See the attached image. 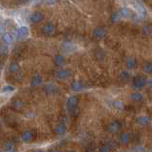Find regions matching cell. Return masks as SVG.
I'll list each match as a JSON object with an SVG mask.
<instances>
[{"mask_svg": "<svg viewBox=\"0 0 152 152\" xmlns=\"http://www.w3.org/2000/svg\"><path fill=\"white\" fill-rule=\"evenodd\" d=\"M28 35H29V29H28L26 26L20 27L19 29L16 30V33H15V37L18 40L26 39V38L28 37Z\"/></svg>", "mask_w": 152, "mask_h": 152, "instance_id": "obj_1", "label": "cell"}, {"mask_svg": "<svg viewBox=\"0 0 152 152\" xmlns=\"http://www.w3.org/2000/svg\"><path fill=\"white\" fill-rule=\"evenodd\" d=\"M41 30H42V32L45 34V35H48V36L53 35V34H54V32H55V27L50 23L45 24Z\"/></svg>", "mask_w": 152, "mask_h": 152, "instance_id": "obj_2", "label": "cell"}, {"mask_svg": "<svg viewBox=\"0 0 152 152\" xmlns=\"http://www.w3.org/2000/svg\"><path fill=\"white\" fill-rule=\"evenodd\" d=\"M77 105H78V98L76 96H71V97L67 100V108L70 111L74 108H77Z\"/></svg>", "mask_w": 152, "mask_h": 152, "instance_id": "obj_3", "label": "cell"}, {"mask_svg": "<svg viewBox=\"0 0 152 152\" xmlns=\"http://www.w3.org/2000/svg\"><path fill=\"white\" fill-rule=\"evenodd\" d=\"M132 84H133V87L135 88H142L146 85V80L142 77V76H136V77L133 78L132 80Z\"/></svg>", "mask_w": 152, "mask_h": 152, "instance_id": "obj_4", "label": "cell"}, {"mask_svg": "<svg viewBox=\"0 0 152 152\" xmlns=\"http://www.w3.org/2000/svg\"><path fill=\"white\" fill-rule=\"evenodd\" d=\"M43 18H44V15H43L42 12H34L30 16V21L32 22V23L36 24V23H39V22L42 21Z\"/></svg>", "mask_w": 152, "mask_h": 152, "instance_id": "obj_5", "label": "cell"}, {"mask_svg": "<svg viewBox=\"0 0 152 152\" xmlns=\"http://www.w3.org/2000/svg\"><path fill=\"white\" fill-rule=\"evenodd\" d=\"M33 132L30 130H26L24 131V132L21 133V136H20V138H21V141L25 142V143H29V142L32 141L33 139Z\"/></svg>", "mask_w": 152, "mask_h": 152, "instance_id": "obj_6", "label": "cell"}, {"mask_svg": "<svg viewBox=\"0 0 152 152\" xmlns=\"http://www.w3.org/2000/svg\"><path fill=\"white\" fill-rule=\"evenodd\" d=\"M106 30L102 29V28H97V29H95L94 30H93L92 32V36L95 38V39L97 40H100V39H103L104 37L106 36Z\"/></svg>", "mask_w": 152, "mask_h": 152, "instance_id": "obj_7", "label": "cell"}, {"mask_svg": "<svg viewBox=\"0 0 152 152\" xmlns=\"http://www.w3.org/2000/svg\"><path fill=\"white\" fill-rule=\"evenodd\" d=\"M122 129V125L119 122H112L108 126V131L109 132H117Z\"/></svg>", "mask_w": 152, "mask_h": 152, "instance_id": "obj_8", "label": "cell"}, {"mask_svg": "<svg viewBox=\"0 0 152 152\" xmlns=\"http://www.w3.org/2000/svg\"><path fill=\"white\" fill-rule=\"evenodd\" d=\"M71 75V72L68 70H59L56 72V77L58 79H68Z\"/></svg>", "mask_w": 152, "mask_h": 152, "instance_id": "obj_9", "label": "cell"}, {"mask_svg": "<svg viewBox=\"0 0 152 152\" xmlns=\"http://www.w3.org/2000/svg\"><path fill=\"white\" fill-rule=\"evenodd\" d=\"M42 81H43L42 77H41L40 75H34L32 78V80H30V86L33 88L38 87V86H40L42 84Z\"/></svg>", "mask_w": 152, "mask_h": 152, "instance_id": "obj_10", "label": "cell"}, {"mask_svg": "<svg viewBox=\"0 0 152 152\" xmlns=\"http://www.w3.org/2000/svg\"><path fill=\"white\" fill-rule=\"evenodd\" d=\"M137 121H138V124L143 126H146L150 124V119H149V117H147V116H141L138 118Z\"/></svg>", "mask_w": 152, "mask_h": 152, "instance_id": "obj_11", "label": "cell"}, {"mask_svg": "<svg viewBox=\"0 0 152 152\" xmlns=\"http://www.w3.org/2000/svg\"><path fill=\"white\" fill-rule=\"evenodd\" d=\"M65 63V58L63 55L61 54H58V55H55L54 56V64L57 66V67H61L63 66Z\"/></svg>", "mask_w": 152, "mask_h": 152, "instance_id": "obj_12", "label": "cell"}, {"mask_svg": "<svg viewBox=\"0 0 152 152\" xmlns=\"http://www.w3.org/2000/svg\"><path fill=\"white\" fill-rule=\"evenodd\" d=\"M2 39H3V41H4L5 43L10 44V43H12V41H13L15 37H13V35H12L11 32H5L2 35Z\"/></svg>", "mask_w": 152, "mask_h": 152, "instance_id": "obj_13", "label": "cell"}, {"mask_svg": "<svg viewBox=\"0 0 152 152\" xmlns=\"http://www.w3.org/2000/svg\"><path fill=\"white\" fill-rule=\"evenodd\" d=\"M130 99L135 102H140L144 99V96L141 92H133V93H131Z\"/></svg>", "mask_w": 152, "mask_h": 152, "instance_id": "obj_14", "label": "cell"}, {"mask_svg": "<svg viewBox=\"0 0 152 152\" xmlns=\"http://www.w3.org/2000/svg\"><path fill=\"white\" fill-rule=\"evenodd\" d=\"M71 89L73 91H80L83 89V85L81 82H78V81H74L73 83L71 84Z\"/></svg>", "mask_w": 152, "mask_h": 152, "instance_id": "obj_15", "label": "cell"}, {"mask_svg": "<svg viewBox=\"0 0 152 152\" xmlns=\"http://www.w3.org/2000/svg\"><path fill=\"white\" fill-rule=\"evenodd\" d=\"M54 131L55 133L57 134H64L66 132V126L64 124H58V125L54 127Z\"/></svg>", "mask_w": 152, "mask_h": 152, "instance_id": "obj_16", "label": "cell"}, {"mask_svg": "<svg viewBox=\"0 0 152 152\" xmlns=\"http://www.w3.org/2000/svg\"><path fill=\"white\" fill-rule=\"evenodd\" d=\"M19 70H20L19 65L15 63V62H12V63H11L9 66V71L10 72H17Z\"/></svg>", "mask_w": 152, "mask_h": 152, "instance_id": "obj_17", "label": "cell"}, {"mask_svg": "<svg viewBox=\"0 0 152 152\" xmlns=\"http://www.w3.org/2000/svg\"><path fill=\"white\" fill-rule=\"evenodd\" d=\"M16 148L15 144L12 143V142H7L5 144V151H15Z\"/></svg>", "mask_w": 152, "mask_h": 152, "instance_id": "obj_18", "label": "cell"}, {"mask_svg": "<svg viewBox=\"0 0 152 152\" xmlns=\"http://www.w3.org/2000/svg\"><path fill=\"white\" fill-rule=\"evenodd\" d=\"M143 70L144 72H146V73H151L152 72V63H146V64H144L143 66Z\"/></svg>", "mask_w": 152, "mask_h": 152, "instance_id": "obj_19", "label": "cell"}, {"mask_svg": "<svg viewBox=\"0 0 152 152\" xmlns=\"http://www.w3.org/2000/svg\"><path fill=\"white\" fill-rule=\"evenodd\" d=\"M55 91V87L53 84H48L44 87V91H46L47 93H53Z\"/></svg>", "mask_w": 152, "mask_h": 152, "instance_id": "obj_20", "label": "cell"}, {"mask_svg": "<svg viewBox=\"0 0 152 152\" xmlns=\"http://www.w3.org/2000/svg\"><path fill=\"white\" fill-rule=\"evenodd\" d=\"M15 91V88L12 87V86H6L2 88V93L3 94H10Z\"/></svg>", "mask_w": 152, "mask_h": 152, "instance_id": "obj_21", "label": "cell"}, {"mask_svg": "<svg viewBox=\"0 0 152 152\" xmlns=\"http://www.w3.org/2000/svg\"><path fill=\"white\" fill-rule=\"evenodd\" d=\"M120 141H121V143L122 144H127L129 142V134L127 133H123L122 135H121L120 137Z\"/></svg>", "mask_w": 152, "mask_h": 152, "instance_id": "obj_22", "label": "cell"}, {"mask_svg": "<svg viewBox=\"0 0 152 152\" xmlns=\"http://www.w3.org/2000/svg\"><path fill=\"white\" fill-rule=\"evenodd\" d=\"M136 61L134 60V59H129L126 61V68H131V70H132V68H134L136 67Z\"/></svg>", "mask_w": 152, "mask_h": 152, "instance_id": "obj_23", "label": "cell"}, {"mask_svg": "<svg viewBox=\"0 0 152 152\" xmlns=\"http://www.w3.org/2000/svg\"><path fill=\"white\" fill-rule=\"evenodd\" d=\"M12 106L15 109H20L22 108V102L21 101H18V100H16V101H13L12 103Z\"/></svg>", "mask_w": 152, "mask_h": 152, "instance_id": "obj_24", "label": "cell"}, {"mask_svg": "<svg viewBox=\"0 0 152 152\" xmlns=\"http://www.w3.org/2000/svg\"><path fill=\"white\" fill-rule=\"evenodd\" d=\"M8 53V47L6 45H0V55L4 56Z\"/></svg>", "mask_w": 152, "mask_h": 152, "instance_id": "obj_25", "label": "cell"}, {"mask_svg": "<svg viewBox=\"0 0 152 152\" xmlns=\"http://www.w3.org/2000/svg\"><path fill=\"white\" fill-rule=\"evenodd\" d=\"M129 74L127 73L126 71H124V72H122V74H121V78L125 79V80H127V79H129Z\"/></svg>", "mask_w": 152, "mask_h": 152, "instance_id": "obj_26", "label": "cell"}, {"mask_svg": "<svg viewBox=\"0 0 152 152\" xmlns=\"http://www.w3.org/2000/svg\"><path fill=\"white\" fill-rule=\"evenodd\" d=\"M114 106H115L116 108H123V104L121 102H115V103H114Z\"/></svg>", "mask_w": 152, "mask_h": 152, "instance_id": "obj_27", "label": "cell"}, {"mask_svg": "<svg viewBox=\"0 0 152 152\" xmlns=\"http://www.w3.org/2000/svg\"><path fill=\"white\" fill-rule=\"evenodd\" d=\"M42 1V0H32V5H36V4H39V3Z\"/></svg>", "mask_w": 152, "mask_h": 152, "instance_id": "obj_28", "label": "cell"}, {"mask_svg": "<svg viewBox=\"0 0 152 152\" xmlns=\"http://www.w3.org/2000/svg\"><path fill=\"white\" fill-rule=\"evenodd\" d=\"M100 150H101V151H108L109 148L106 147V146H103V147H100Z\"/></svg>", "mask_w": 152, "mask_h": 152, "instance_id": "obj_29", "label": "cell"}, {"mask_svg": "<svg viewBox=\"0 0 152 152\" xmlns=\"http://www.w3.org/2000/svg\"><path fill=\"white\" fill-rule=\"evenodd\" d=\"M56 1L57 0H46V2L48 3V4H54Z\"/></svg>", "mask_w": 152, "mask_h": 152, "instance_id": "obj_30", "label": "cell"}, {"mask_svg": "<svg viewBox=\"0 0 152 152\" xmlns=\"http://www.w3.org/2000/svg\"><path fill=\"white\" fill-rule=\"evenodd\" d=\"M146 83H147V85L149 86L150 88H152V79H150V80H148Z\"/></svg>", "mask_w": 152, "mask_h": 152, "instance_id": "obj_31", "label": "cell"}, {"mask_svg": "<svg viewBox=\"0 0 152 152\" xmlns=\"http://www.w3.org/2000/svg\"><path fill=\"white\" fill-rule=\"evenodd\" d=\"M21 2H23V3H27V2H29L30 0H20Z\"/></svg>", "mask_w": 152, "mask_h": 152, "instance_id": "obj_32", "label": "cell"}, {"mask_svg": "<svg viewBox=\"0 0 152 152\" xmlns=\"http://www.w3.org/2000/svg\"><path fill=\"white\" fill-rule=\"evenodd\" d=\"M0 126H1V124H0Z\"/></svg>", "mask_w": 152, "mask_h": 152, "instance_id": "obj_33", "label": "cell"}, {"mask_svg": "<svg viewBox=\"0 0 152 152\" xmlns=\"http://www.w3.org/2000/svg\"><path fill=\"white\" fill-rule=\"evenodd\" d=\"M0 24H1V23H0Z\"/></svg>", "mask_w": 152, "mask_h": 152, "instance_id": "obj_34", "label": "cell"}]
</instances>
